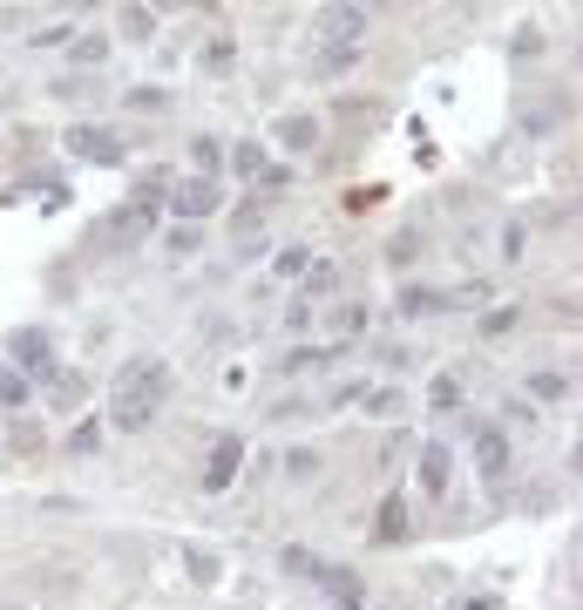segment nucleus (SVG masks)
I'll return each mask as SVG.
<instances>
[{
  "label": "nucleus",
  "mask_w": 583,
  "mask_h": 610,
  "mask_svg": "<svg viewBox=\"0 0 583 610\" xmlns=\"http://www.w3.org/2000/svg\"><path fill=\"white\" fill-rule=\"evenodd\" d=\"M177 393V374H170V359H157V353H136L123 374H115V393H109V421L123 428V434H136V428H149L164 414V400Z\"/></svg>",
  "instance_id": "f257e3e1"
},
{
  "label": "nucleus",
  "mask_w": 583,
  "mask_h": 610,
  "mask_svg": "<svg viewBox=\"0 0 583 610\" xmlns=\"http://www.w3.org/2000/svg\"><path fill=\"white\" fill-rule=\"evenodd\" d=\"M217 203H224V184H217V177H183V184H170V190H164V211H170V218H183V224L211 218Z\"/></svg>",
  "instance_id": "f03ea898"
},
{
  "label": "nucleus",
  "mask_w": 583,
  "mask_h": 610,
  "mask_svg": "<svg viewBox=\"0 0 583 610\" xmlns=\"http://www.w3.org/2000/svg\"><path fill=\"white\" fill-rule=\"evenodd\" d=\"M61 143H68V156L102 163V170H115V163H123V136H109L102 122H68V130H61Z\"/></svg>",
  "instance_id": "7ed1b4c3"
},
{
  "label": "nucleus",
  "mask_w": 583,
  "mask_h": 610,
  "mask_svg": "<svg viewBox=\"0 0 583 610\" xmlns=\"http://www.w3.org/2000/svg\"><path fill=\"white\" fill-rule=\"evenodd\" d=\"M8 366H14L21 380H27V374H48V366H55V346H48L42 325H21V333L8 340Z\"/></svg>",
  "instance_id": "20e7f679"
},
{
  "label": "nucleus",
  "mask_w": 583,
  "mask_h": 610,
  "mask_svg": "<svg viewBox=\"0 0 583 610\" xmlns=\"http://www.w3.org/2000/svg\"><path fill=\"white\" fill-rule=\"evenodd\" d=\"M469 299H482V285H469V292H427V285H407L394 306L407 319H427V312H455V306H469Z\"/></svg>",
  "instance_id": "39448f33"
},
{
  "label": "nucleus",
  "mask_w": 583,
  "mask_h": 610,
  "mask_svg": "<svg viewBox=\"0 0 583 610\" xmlns=\"http://www.w3.org/2000/svg\"><path fill=\"white\" fill-rule=\"evenodd\" d=\"M238 468H245V441H238V434L211 441V468H204V488H211V496H224V488H231V475H238Z\"/></svg>",
  "instance_id": "423d86ee"
},
{
  "label": "nucleus",
  "mask_w": 583,
  "mask_h": 610,
  "mask_svg": "<svg viewBox=\"0 0 583 610\" xmlns=\"http://www.w3.org/2000/svg\"><path fill=\"white\" fill-rule=\"evenodd\" d=\"M475 462H482V481L502 488V475H509V434H502V428H482V434H475Z\"/></svg>",
  "instance_id": "0eeeda50"
},
{
  "label": "nucleus",
  "mask_w": 583,
  "mask_h": 610,
  "mask_svg": "<svg viewBox=\"0 0 583 610\" xmlns=\"http://www.w3.org/2000/svg\"><path fill=\"white\" fill-rule=\"evenodd\" d=\"M448 481H455L448 441H427V447H421V488H427V496H448Z\"/></svg>",
  "instance_id": "6e6552de"
},
{
  "label": "nucleus",
  "mask_w": 583,
  "mask_h": 610,
  "mask_svg": "<svg viewBox=\"0 0 583 610\" xmlns=\"http://www.w3.org/2000/svg\"><path fill=\"white\" fill-rule=\"evenodd\" d=\"M367 27V8H326V21H319V41H346L354 48V34Z\"/></svg>",
  "instance_id": "1a4fd4ad"
},
{
  "label": "nucleus",
  "mask_w": 583,
  "mask_h": 610,
  "mask_svg": "<svg viewBox=\"0 0 583 610\" xmlns=\"http://www.w3.org/2000/svg\"><path fill=\"white\" fill-rule=\"evenodd\" d=\"M373 536H380V543H401V536H407V502H401V496H386V502H380Z\"/></svg>",
  "instance_id": "9d476101"
},
{
  "label": "nucleus",
  "mask_w": 583,
  "mask_h": 610,
  "mask_svg": "<svg viewBox=\"0 0 583 610\" xmlns=\"http://www.w3.org/2000/svg\"><path fill=\"white\" fill-rule=\"evenodd\" d=\"M279 143H285V149H313V143H319V115H285V122H279Z\"/></svg>",
  "instance_id": "9b49d317"
},
{
  "label": "nucleus",
  "mask_w": 583,
  "mask_h": 610,
  "mask_svg": "<svg viewBox=\"0 0 583 610\" xmlns=\"http://www.w3.org/2000/svg\"><path fill=\"white\" fill-rule=\"evenodd\" d=\"M198 62H204V75H231V68H238V41H224V34H217V41H204V55H198Z\"/></svg>",
  "instance_id": "f8f14e48"
},
{
  "label": "nucleus",
  "mask_w": 583,
  "mask_h": 610,
  "mask_svg": "<svg viewBox=\"0 0 583 610\" xmlns=\"http://www.w3.org/2000/svg\"><path fill=\"white\" fill-rule=\"evenodd\" d=\"M529 393L536 400H570L576 393V374H529Z\"/></svg>",
  "instance_id": "ddd939ff"
},
{
  "label": "nucleus",
  "mask_w": 583,
  "mask_h": 610,
  "mask_svg": "<svg viewBox=\"0 0 583 610\" xmlns=\"http://www.w3.org/2000/svg\"><path fill=\"white\" fill-rule=\"evenodd\" d=\"M339 68H354V48H346V41H319L313 75H339Z\"/></svg>",
  "instance_id": "4468645a"
},
{
  "label": "nucleus",
  "mask_w": 583,
  "mask_h": 610,
  "mask_svg": "<svg viewBox=\"0 0 583 610\" xmlns=\"http://www.w3.org/2000/svg\"><path fill=\"white\" fill-rule=\"evenodd\" d=\"M27 400H34V393H27V380L14 374V366H0V407H8V414H21Z\"/></svg>",
  "instance_id": "2eb2a0df"
},
{
  "label": "nucleus",
  "mask_w": 583,
  "mask_h": 610,
  "mask_svg": "<svg viewBox=\"0 0 583 610\" xmlns=\"http://www.w3.org/2000/svg\"><path fill=\"white\" fill-rule=\"evenodd\" d=\"M82 400H89V380H82V374H61V380H55V407H61V414H75Z\"/></svg>",
  "instance_id": "dca6fc26"
},
{
  "label": "nucleus",
  "mask_w": 583,
  "mask_h": 610,
  "mask_svg": "<svg viewBox=\"0 0 583 610\" xmlns=\"http://www.w3.org/2000/svg\"><path fill=\"white\" fill-rule=\"evenodd\" d=\"M68 62H82V68L109 62V41H102V34H75V48H68Z\"/></svg>",
  "instance_id": "f3484780"
},
{
  "label": "nucleus",
  "mask_w": 583,
  "mask_h": 610,
  "mask_svg": "<svg viewBox=\"0 0 583 610\" xmlns=\"http://www.w3.org/2000/svg\"><path fill=\"white\" fill-rule=\"evenodd\" d=\"M231 170H238V177H265V149L258 143H231Z\"/></svg>",
  "instance_id": "a211bd4d"
},
{
  "label": "nucleus",
  "mask_w": 583,
  "mask_h": 610,
  "mask_svg": "<svg viewBox=\"0 0 583 610\" xmlns=\"http://www.w3.org/2000/svg\"><path fill=\"white\" fill-rule=\"evenodd\" d=\"M102 447V421H75L68 428V455H96Z\"/></svg>",
  "instance_id": "6ab92c4d"
},
{
  "label": "nucleus",
  "mask_w": 583,
  "mask_h": 610,
  "mask_svg": "<svg viewBox=\"0 0 583 610\" xmlns=\"http://www.w3.org/2000/svg\"><path fill=\"white\" fill-rule=\"evenodd\" d=\"M427 400H435V414H455V407H461V380H435V387H427Z\"/></svg>",
  "instance_id": "aec40b11"
},
{
  "label": "nucleus",
  "mask_w": 583,
  "mask_h": 610,
  "mask_svg": "<svg viewBox=\"0 0 583 610\" xmlns=\"http://www.w3.org/2000/svg\"><path fill=\"white\" fill-rule=\"evenodd\" d=\"M149 27H157V8H123V34L130 41H149Z\"/></svg>",
  "instance_id": "412c9836"
},
{
  "label": "nucleus",
  "mask_w": 583,
  "mask_h": 610,
  "mask_svg": "<svg viewBox=\"0 0 583 610\" xmlns=\"http://www.w3.org/2000/svg\"><path fill=\"white\" fill-rule=\"evenodd\" d=\"M305 292H319V299L339 292V271H333V265H305Z\"/></svg>",
  "instance_id": "4be33fe9"
},
{
  "label": "nucleus",
  "mask_w": 583,
  "mask_h": 610,
  "mask_svg": "<svg viewBox=\"0 0 583 610\" xmlns=\"http://www.w3.org/2000/svg\"><path fill=\"white\" fill-rule=\"evenodd\" d=\"M516 325V306H495V312H482V340H502Z\"/></svg>",
  "instance_id": "5701e85b"
},
{
  "label": "nucleus",
  "mask_w": 583,
  "mask_h": 610,
  "mask_svg": "<svg viewBox=\"0 0 583 610\" xmlns=\"http://www.w3.org/2000/svg\"><path fill=\"white\" fill-rule=\"evenodd\" d=\"M8 447H14V455H34V447H42V434H34V421H14V428H8Z\"/></svg>",
  "instance_id": "b1692460"
},
{
  "label": "nucleus",
  "mask_w": 583,
  "mask_h": 610,
  "mask_svg": "<svg viewBox=\"0 0 583 610\" xmlns=\"http://www.w3.org/2000/svg\"><path fill=\"white\" fill-rule=\"evenodd\" d=\"M360 325H367V312H360V306H339V312H333V333H346V340H354Z\"/></svg>",
  "instance_id": "393cba45"
},
{
  "label": "nucleus",
  "mask_w": 583,
  "mask_h": 610,
  "mask_svg": "<svg viewBox=\"0 0 583 610\" xmlns=\"http://www.w3.org/2000/svg\"><path fill=\"white\" fill-rule=\"evenodd\" d=\"M394 407H401L394 387H367V414H394Z\"/></svg>",
  "instance_id": "a878e982"
},
{
  "label": "nucleus",
  "mask_w": 583,
  "mask_h": 610,
  "mask_svg": "<svg viewBox=\"0 0 583 610\" xmlns=\"http://www.w3.org/2000/svg\"><path fill=\"white\" fill-rule=\"evenodd\" d=\"M190 577H198V584H217V556H211V550H190Z\"/></svg>",
  "instance_id": "bb28decb"
},
{
  "label": "nucleus",
  "mask_w": 583,
  "mask_h": 610,
  "mask_svg": "<svg viewBox=\"0 0 583 610\" xmlns=\"http://www.w3.org/2000/svg\"><path fill=\"white\" fill-rule=\"evenodd\" d=\"M190 252H198V231H190V224H170V258H190Z\"/></svg>",
  "instance_id": "cd10ccee"
},
{
  "label": "nucleus",
  "mask_w": 583,
  "mask_h": 610,
  "mask_svg": "<svg viewBox=\"0 0 583 610\" xmlns=\"http://www.w3.org/2000/svg\"><path fill=\"white\" fill-rule=\"evenodd\" d=\"M285 569H292V577H319V563H313V550H285Z\"/></svg>",
  "instance_id": "c85d7f7f"
},
{
  "label": "nucleus",
  "mask_w": 583,
  "mask_h": 610,
  "mask_svg": "<svg viewBox=\"0 0 583 610\" xmlns=\"http://www.w3.org/2000/svg\"><path fill=\"white\" fill-rule=\"evenodd\" d=\"M305 271V252H279V278H299Z\"/></svg>",
  "instance_id": "c756f323"
},
{
  "label": "nucleus",
  "mask_w": 583,
  "mask_h": 610,
  "mask_svg": "<svg viewBox=\"0 0 583 610\" xmlns=\"http://www.w3.org/2000/svg\"><path fill=\"white\" fill-rule=\"evenodd\" d=\"M461 610H495V597H469V603H461Z\"/></svg>",
  "instance_id": "7c9ffc66"
},
{
  "label": "nucleus",
  "mask_w": 583,
  "mask_h": 610,
  "mask_svg": "<svg viewBox=\"0 0 583 610\" xmlns=\"http://www.w3.org/2000/svg\"><path fill=\"white\" fill-rule=\"evenodd\" d=\"M339 610H360V597H346V603H339Z\"/></svg>",
  "instance_id": "2f4dec72"
},
{
  "label": "nucleus",
  "mask_w": 583,
  "mask_h": 610,
  "mask_svg": "<svg viewBox=\"0 0 583 610\" xmlns=\"http://www.w3.org/2000/svg\"><path fill=\"white\" fill-rule=\"evenodd\" d=\"M0 109H8V96H0Z\"/></svg>",
  "instance_id": "473e14b6"
}]
</instances>
